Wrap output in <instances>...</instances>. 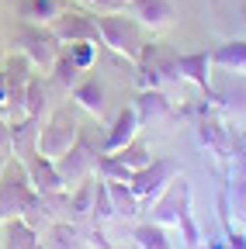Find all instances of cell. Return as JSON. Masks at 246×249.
Wrapping results in <instances>:
<instances>
[{
    "mask_svg": "<svg viewBox=\"0 0 246 249\" xmlns=\"http://www.w3.org/2000/svg\"><path fill=\"white\" fill-rule=\"evenodd\" d=\"M32 211H38V191L28 180L24 163L14 156V163L7 160L4 177H0V222H7V218H28Z\"/></svg>",
    "mask_w": 246,
    "mask_h": 249,
    "instance_id": "cell-1",
    "label": "cell"
},
{
    "mask_svg": "<svg viewBox=\"0 0 246 249\" xmlns=\"http://www.w3.org/2000/svg\"><path fill=\"white\" fill-rule=\"evenodd\" d=\"M97 18V31H101V45H108L114 55L135 62L142 45L149 42L142 24L129 14V11H118V14H94Z\"/></svg>",
    "mask_w": 246,
    "mask_h": 249,
    "instance_id": "cell-2",
    "label": "cell"
},
{
    "mask_svg": "<svg viewBox=\"0 0 246 249\" xmlns=\"http://www.w3.org/2000/svg\"><path fill=\"white\" fill-rule=\"evenodd\" d=\"M135 66V87L139 90H163L170 80H180L177 73V55H170L163 45L146 42L139 59L132 62Z\"/></svg>",
    "mask_w": 246,
    "mask_h": 249,
    "instance_id": "cell-3",
    "label": "cell"
},
{
    "mask_svg": "<svg viewBox=\"0 0 246 249\" xmlns=\"http://www.w3.org/2000/svg\"><path fill=\"white\" fill-rule=\"evenodd\" d=\"M14 45H18V52H24L35 62V70H45V73L52 70V62L59 59V52H63V42L52 35V28L49 24H32V21H24L18 28Z\"/></svg>",
    "mask_w": 246,
    "mask_h": 249,
    "instance_id": "cell-4",
    "label": "cell"
},
{
    "mask_svg": "<svg viewBox=\"0 0 246 249\" xmlns=\"http://www.w3.org/2000/svg\"><path fill=\"white\" fill-rule=\"evenodd\" d=\"M76 135H80V128H76V118L70 114V111H49L45 114V121H42V132H38V152L42 156H49V160L56 163L63 152H70V145L76 142Z\"/></svg>",
    "mask_w": 246,
    "mask_h": 249,
    "instance_id": "cell-5",
    "label": "cell"
},
{
    "mask_svg": "<svg viewBox=\"0 0 246 249\" xmlns=\"http://www.w3.org/2000/svg\"><path fill=\"white\" fill-rule=\"evenodd\" d=\"M97 163H101V152L90 145L83 135H76V142L70 145V152H63L56 160V170H59V177H63V187L73 191L76 183H83L87 177L97 173Z\"/></svg>",
    "mask_w": 246,
    "mask_h": 249,
    "instance_id": "cell-6",
    "label": "cell"
},
{
    "mask_svg": "<svg viewBox=\"0 0 246 249\" xmlns=\"http://www.w3.org/2000/svg\"><path fill=\"white\" fill-rule=\"evenodd\" d=\"M177 177H180V166H177L173 160H167V156H160V160H152L149 166L135 170L132 180H129V187L135 191V197H139L142 204H152Z\"/></svg>",
    "mask_w": 246,
    "mask_h": 249,
    "instance_id": "cell-7",
    "label": "cell"
},
{
    "mask_svg": "<svg viewBox=\"0 0 246 249\" xmlns=\"http://www.w3.org/2000/svg\"><path fill=\"white\" fill-rule=\"evenodd\" d=\"M52 249H114L97 222H52Z\"/></svg>",
    "mask_w": 246,
    "mask_h": 249,
    "instance_id": "cell-8",
    "label": "cell"
},
{
    "mask_svg": "<svg viewBox=\"0 0 246 249\" xmlns=\"http://www.w3.org/2000/svg\"><path fill=\"white\" fill-rule=\"evenodd\" d=\"M49 28H52V35L63 42V45H70V42H97V45H101L97 18L87 14V11H73L70 4H66V11L59 14Z\"/></svg>",
    "mask_w": 246,
    "mask_h": 249,
    "instance_id": "cell-9",
    "label": "cell"
},
{
    "mask_svg": "<svg viewBox=\"0 0 246 249\" xmlns=\"http://www.w3.org/2000/svg\"><path fill=\"white\" fill-rule=\"evenodd\" d=\"M129 14L142 24L146 35H167V31L173 28L177 21V7L170 4V0H132L129 4Z\"/></svg>",
    "mask_w": 246,
    "mask_h": 249,
    "instance_id": "cell-10",
    "label": "cell"
},
{
    "mask_svg": "<svg viewBox=\"0 0 246 249\" xmlns=\"http://www.w3.org/2000/svg\"><path fill=\"white\" fill-rule=\"evenodd\" d=\"M198 142H201V149H208L211 156H215V163H229L232 160V145H236V139H232V132L226 128V121H219L211 111H205L201 118H198Z\"/></svg>",
    "mask_w": 246,
    "mask_h": 249,
    "instance_id": "cell-11",
    "label": "cell"
},
{
    "mask_svg": "<svg viewBox=\"0 0 246 249\" xmlns=\"http://www.w3.org/2000/svg\"><path fill=\"white\" fill-rule=\"evenodd\" d=\"M191 204V187H188V180H184V173L167 187V191L152 201V222L156 225H163V229H170V225H177L180 222V211Z\"/></svg>",
    "mask_w": 246,
    "mask_h": 249,
    "instance_id": "cell-12",
    "label": "cell"
},
{
    "mask_svg": "<svg viewBox=\"0 0 246 249\" xmlns=\"http://www.w3.org/2000/svg\"><path fill=\"white\" fill-rule=\"evenodd\" d=\"M21 163H24V170H28V180H32V187H35L38 194L66 191V187H63V177H59V170H56V163L49 160V156H42L38 149H35V152H28Z\"/></svg>",
    "mask_w": 246,
    "mask_h": 249,
    "instance_id": "cell-13",
    "label": "cell"
},
{
    "mask_svg": "<svg viewBox=\"0 0 246 249\" xmlns=\"http://www.w3.org/2000/svg\"><path fill=\"white\" fill-rule=\"evenodd\" d=\"M211 52H191V55H177V73L180 80L194 83L205 97L211 101Z\"/></svg>",
    "mask_w": 246,
    "mask_h": 249,
    "instance_id": "cell-14",
    "label": "cell"
},
{
    "mask_svg": "<svg viewBox=\"0 0 246 249\" xmlns=\"http://www.w3.org/2000/svg\"><path fill=\"white\" fill-rule=\"evenodd\" d=\"M211 66L222 73H232V76H246V35L226 38L211 52Z\"/></svg>",
    "mask_w": 246,
    "mask_h": 249,
    "instance_id": "cell-15",
    "label": "cell"
},
{
    "mask_svg": "<svg viewBox=\"0 0 246 249\" xmlns=\"http://www.w3.org/2000/svg\"><path fill=\"white\" fill-rule=\"evenodd\" d=\"M38 232L28 218H7L0 222V249H38Z\"/></svg>",
    "mask_w": 246,
    "mask_h": 249,
    "instance_id": "cell-16",
    "label": "cell"
},
{
    "mask_svg": "<svg viewBox=\"0 0 246 249\" xmlns=\"http://www.w3.org/2000/svg\"><path fill=\"white\" fill-rule=\"evenodd\" d=\"M132 107L139 114V124H160V121H167L173 114V104L167 101L163 90H139Z\"/></svg>",
    "mask_w": 246,
    "mask_h": 249,
    "instance_id": "cell-17",
    "label": "cell"
},
{
    "mask_svg": "<svg viewBox=\"0 0 246 249\" xmlns=\"http://www.w3.org/2000/svg\"><path fill=\"white\" fill-rule=\"evenodd\" d=\"M139 114L135 107H121L118 118L111 121V128H108V139H104V152H118V149H125L135 135H139Z\"/></svg>",
    "mask_w": 246,
    "mask_h": 249,
    "instance_id": "cell-18",
    "label": "cell"
},
{
    "mask_svg": "<svg viewBox=\"0 0 246 249\" xmlns=\"http://www.w3.org/2000/svg\"><path fill=\"white\" fill-rule=\"evenodd\" d=\"M211 7H215V24L229 38L246 35V0H211Z\"/></svg>",
    "mask_w": 246,
    "mask_h": 249,
    "instance_id": "cell-19",
    "label": "cell"
},
{
    "mask_svg": "<svg viewBox=\"0 0 246 249\" xmlns=\"http://www.w3.org/2000/svg\"><path fill=\"white\" fill-rule=\"evenodd\" d=\"M42 121H45V118H32V114H24V118L11 121V149L18 152V160H24L28 152H35L38 132H42Z\"/></svg>",
    "mask_w": 246,
    "mask_h": 249,
    "instance_id": "cell-20",
    "label": "cell"
},
{
    "mask_svg": "<svg viewBox=\"0 0 246 249\" xmlns=\"http://www.w3.org/2000/svg\"><path fill=\"white\" fill-rule=\"evenodd\" d=\"M70 93H73V101H76L87 114H94V118H101V114H104V83H101L97 76L80 80Z\"/></svg>",
    "mask_w": 246,
    "mask_h": 249,
    "instance_id": "cell-21",
    "label": "cell"
},
{
    "mask_svg": "<svg viewBox=\"0 0 246 249\" xmlns=\"http://www.w3.org/2000/svg\"><path fill=\"white\" fill-rule=\"evenodd\" d=\"M104 183H108V194H111L114 218H135L142 211V201L135 197V191H132L125 180H104Z\"/></svg>",
    "mask_w": 246,
    "mask_h": 249,
    "instance_id": "cell-22",
    "label": "cell"
},
{
    "mask_svg": "<svg viewBox=\"0 0 246 249\" xmlns=\"http://www.w3.org/2000/svg\"><path fill=\"white\" fill-rule=\"evenodd\" d=\"M63 11H66V0H24L21 4V18L32 24H52Z\"/></svg>",
    "mask_w": 246,
    "mask_h": 249,
    "instance_id": "cell-23",
    "label": "cell"
},
{
    "mask_svg": "<svg viewBox=\"0 0 246 249\" xmlns=\"http://www.w3.org/2000/svg\"><path fill=\"white\" fill-rule=\"evenodd\" d=\"M49 73H52V83H56L59 90H66V93H70V90H73V87L83 80V76H80L83 70L76 66V62H73L66 52H59V59L52 62V70H49Z\"/></svg>",
    "mask_w": 246,
    "mask_h": 249,
    "instance_id": "cell-24",
    "label": "cell"
},
{
    "mask_svg": "<svg viewBox=\"0 0 246 249\" xmlns=\"http://www.w3.org/2000/svg\"><path fill=\"white\" fill-rule=\"evenodd\" d=\"M108 156H114V160H121V163H125L129 170H142V166H149L152 160H156V156H152V149L135 135L125 149H118V152H108Z\"/></svg>",
    "mask_w": 246,
    "mask_h": 249,
    "instance_id": "cell-25",
    "label": "cell"
},
{
    "mask_svg": "<svg viewBox=\"0 0 246 249\" xmlns=\"http://www.w3.org/2000/svg\"><path fill=\"white\" fill-rule=\"evenodd\" d=\"M132 239H135V246H139V249H173V242H170L167 229H163V225H156V222L135 225Z\"/></svg>",
    "mask_w": 246,
    "mask_h": 249,
    "instance_id": "cell-26",
    "label": "cell"
},
{
    "mask_svg": "<svg viewBox=\"0 0 246 249\" xmlns=\"http://www.w3.org/2000/svg\"><path fill=\"white\" fill-rule=\"evenodd\" d=\"M24 114H32V118H45V114H49V87H45L38 76L28 83V93H24Z\"/></svg>",
    "mask_w": 246,
    "mask_h": 249,
    "instance_id": "cell-27",
    "label": "cell"
},
{
    "mask_svg": "<svg viewBox=\"0 0 246 249\" xmlns=\"http://www.w3.org/2000/svg\"><path fill=\"white\" fill-rule=\"evenodd\" d=\"M63 52H66V55L76 62V66H80L83 73H87V70L97 62V42H70Z\"/></svg>",
    "mask_w": 246,
    "mask_h": 249,
    "instance_id": "cell-28",
    "label": "cell"
},
{
    "mask_svg": "<svg viewBox=\"0 0 246 249\" xmlns=\"http://www.w3.org/2000/svg\"><path fill=\"white\" fill-rule=\"evenodd\" d=\"M111 218H114V208H111L108 183H104V180H97V191H94V211H90V222L104 225V222H111Z\"/></svg>",
    "mask_w": 246,
    "mask_h": 249,
    "instance_id": "cell-29",
    "label": "cell"
},
{
    "mask_svg": "<svg viewBox=\"0 0 246 249\" xmlns=\"http://www.w3.org/2000/svg\"><path fill=\"white\" fill-rule=\"evenodd\" d=\"M132 0H94L97 14H118V11H129Z\"/></svg>",
    "mask_w": 246,
    "mask_h": 249,
    "instance_id": "cell-30",
    "label": "cell"
},
{
    "mask_svg": "<svg viewBox=\"0 0 246 249\" xmlns=\"http://www.w3.org/2000/svg\"><path fill=\"white\" fill-rule=\"evenodd\" d=\"M0 149H11V118L0 111Z\"/></svg>",
    "mask_w": 246,
    "mask_h": 249,
    "instance_id": "cell-31",
    "label": "cell"
},
{
    "mask_svg": "<svg viewBox=\"0 0 246 249\" xmlns=\"http://www.w3.org/2000/svg\"><path fill=\"white\" fill-rule=\"evenodd\" d=\"M7 107V76H4V66H0V111Z\"/></svg>",
    "mask_w": 246,
    "mask_h": 249,
    "instance_id": "cell-32",
    "label": "cell"
},
{
    "mask_svg": "<svg viewBox=\"0 0 246 249\" xmlns=\"http://www.w3.org/2000/svg\"><path fill=\"white\" fill-rule=\"evenodd\" d=\"M4 166H7V156L0 152V177H4Z\"/></svg>",
    "mask_w": 246,
    "mask_h": 249,
    "instance_id": "cell-33",
    "label": "cell"
},
{
    "mask_svg": "<svg viewBox=\"0 0 246 249\" xmlns=\"http://www.w3.org/2000/svg\"><path fill=\"white\" fill-rule=\"evenodd\" d=\"M80 4H90V7H94V0H80Z\"/></svg>",
    "mask_w": 246,
    "mask_h": 249,
    "instance_id": "cell-34",
    "label": "cell"
},
{
    "mask_svg": "<svg viewBox=\"0 0 246 249\" xmlns=\"http://www.w3.org/2000/svg\"><path fill=\"white\" fill-rule=\"evenodd\" d=\"M38 249H45V246H38Z\"/></svg>",
    "mask_w": 246,
    "mask_h": 249,
    "instance_id": "cell-35",
    "label": "cell"
},
{
    "mask_svg": "<svg viewBox=\"0 0 246 249\" xmlns=\"http://www.w3.org/2000/svg\"><path fill=\"white\" fill-rule=\"evenodd\" d=\"M243 139H246V135H243Z\"/></svg>",
    "mask_w": 246,
    "mask_h": 249,
    "instance_id": "cell-36",
    "label": "cell"
}]
</instances>
